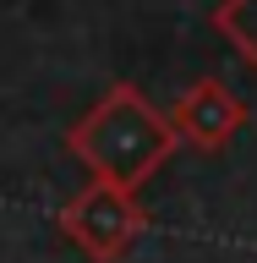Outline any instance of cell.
<instances>
[{
	"instance_id": "6da1fadb",
	"label": "cell",
	"mask_w": 257,
	"mask_h": 263,
	"mask_svg": "<svg viewBox=\"0 0 257 263\" xmlns=\"http://www.w3.org/2000/svg\"><path fill=\"white\" fill-rule=\"evenodd\" d=\"M66 148L93 170V181L121 186V192H137L181 143L170 132V121H164V110L143 88L110 82V93L66 132Z\"/></svg>"
},
{
	"instance_id": "7a4b0ae2",
	"label": "cell",
	"mask_w": 257,
	"mask_h": 263,
	"mask_svg": "<svg viewBox=\"0 0 257 263\" xmlns=\"http://www.w3.org/2000/svg\"><path fill=\"white\" fill-rule=\"evenodd\" d=\"M55 219L93 263H121L148 230L137 192H121V186H104V181H88L82 192H71Z\"/></svg>"
},
{
	"instance_id": "3957f363",
	"label": "cell",
	"mask_w": 257,
	"mask_h": 263,
	"mask_svg": "<svg viewBox=\"0 0 257 263\" xmlns=\"http://www.w3.org/2000/svg\"><path fill=\"white\" fill-rule=\"evenodd\" d=\"M164 121L175 132V143L203 148V154H219V148H230V137L246 126V104L230 93L219 77H197L192 88L170 104Z\"/></svg>"
},
{
	"instance_id": "277c9868",
	"label": "cell",
	"mask_w": 257,
	"mask_h": 263,
	"mask_svg": "<svg viewBox=\"0 0 257 263\" xmlns=\"http://www.w3.org/2000/svg\"><path fill=\"white\" fill-rule=\"evenodd\" d=\"M208 22H213V33H219V39H230V44H235V55L257 71V0H219Z\"/></svg>"
}]
</instances>
